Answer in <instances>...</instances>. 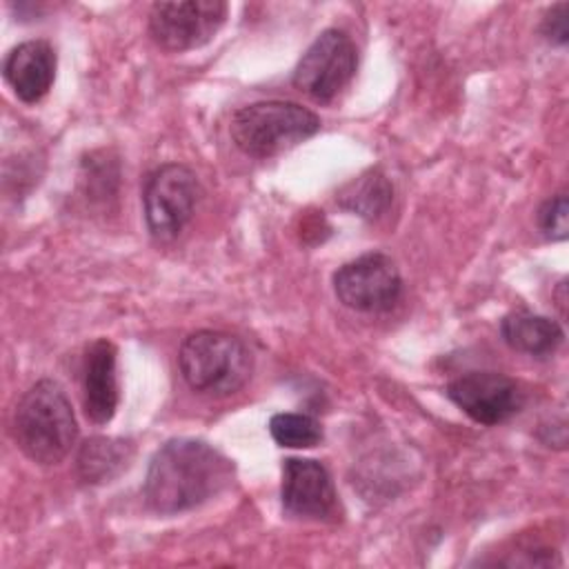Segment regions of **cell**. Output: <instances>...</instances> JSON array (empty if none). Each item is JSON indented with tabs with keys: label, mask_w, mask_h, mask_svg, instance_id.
I'll use <instances>...</instances> for the list:
<instances>
[{
	"label": "cell",
	"mask_w": 569,
	"mask_h": 569,
	"mask_svg": "<svg viewBox=\"0 0 569 569\" xmlns=\"http://www.w3.org/2000/svg\"><path fill=\"white\" fill-rule=\"evenodd\" d=\"M282 507L300 518H325L336 507L329 471L313 458H287L280 485Z\"/></svg>",
	"instance_id": "cell-10"
},
{
	"label": "cell",
	"mask_w": 569,
	"mask_h": 569,
	"mask_svg": "<svg viewBox=\"0 0 569 569\" xmlns=\"http://www.w3.org/2000/svg\"><path fill=\"white\" fill-rule=\"evenodd\" d=\"M13 438L20 451L38 465H58L69 456L78 422L56 380L42 378L22 393L13 411Z\"/></svg>",
	"instance_id": "cell-2"
},
{
	"label": "cell",
	"mask_w": 569,
	"mask_h": 569,
	"mask_svg": "<svg viewBox=\"0 0 569 569\" xmlns=\"http://www.w3.org/2000/svg\"><path fill=\"white\" fill-rule=\"evenodd\" d=\"M358 49L340 29H325L302 53L293 71V87L316 102L336 100L353 80Z\"/></svg>",
	"instance_id": "cell-6"
},
{
	"label": "cell",
	"mask_w": 569,
	"mask_h": 569,
	"mask_svg": "<svg viewBox=\"0 0 569 569\" xmlns=\"http://www.w3.org/2000/svg\"><path fill=\"white\" fill-rule=\"evenodd\" d=\"M198 200L200 182L187 164L167 162L151 171L142 191L149 233L160 242L176 240L193 218Z\"/></svg>",
	"instance_id": "cell-5"
},
{
	"label": "cell",
	"mask_w": 569,
	"mask_h": 569,
	"mask_svg": "<svg viewBox=\"0 0 569 569\" xmlns=\"http://www.w3.org/2000/svg\"><path fill=\"white\" fill-rule=\"evenodd\" d=\"M540 33L545 40L551 44H567L569 40V2H558L547 9L542 22H540Z\"/></svg>",
	"instance_id": "cell-18"
},
{
	"label": "cell",
	"mask_w": 569,
	"mask_h": 569,
	"mask_svg": "<svg viewBox=\"0 0 569 569\" xmlns=\"http://www.w3.org/2000/svg\"><path fill=\"white\" fill-rule=\"evenodd\" d=\"M449 400L478 425H500L525 405L520 385L498 371H469L447 385Z\"/></svg>",
	"instance_id": "cell-9"
},
{
	"label": "cell",
	"mask_w": 569,
	"mask_h": 569,
	"mask_svg": "<svg viewBox=\"0 0 569 569\" xmlns=\"http://www.w3.org/2000/svg\"><path fill=\"white\" fill-rule=\"evenodd\" d=\"M178 365L184 382L207 396H231L240 391L253 371L247 342L227 331L202 329L180 345Z\"/></svg>",
	"instance_id": "cell-3"
},
{
	"label": "cell",
	"mask_w": 569,
	"mask_h": 569,
	"mask_svg": "<svg viewBox=\"0 0 569 569\" xmlns=\"http://www.w3.org/2000/svg\"><path fill=\"white\" fill-rule=\"evenodd\" d=\"M391 198H393L391 182L378 169H369L360 173L338 191V202L345 209L367 220H373L382 211H387Z\"/></svg>",
	"instance_id": "cell-15"
},
{
	"label": "cell",
	"mask_w": 569,
	"mask_h": 569,
	"mask_svg": "<svg viewBox=\"0 0 569 569\" xmlns=\"http://www.w3.org/2000/svg\"><path fill=\"white\" fill-rule=\"evenodd\" d=\"M320 129V118L291 100H260L240 107L229 124L236 147L251 158L278 156Z\"/></svg>",
	"instance_id": "cell-4"
},
{
	"label": "cell",
	"mask_w": 569,
	"mask_h": 569,
	"mask_svg": "<svg viewBox=\"0 0 569 569\" xmlns=\"http://www.w3.org/2000/svg\"><path fill=\"white\" fill-rule=\"evenodd\" d=\"M56 49L47 40H27L4 58V80L13 93L27 102H40L56 80Z\"/></svg>",
	"instance_id": "cell-12"
},
{
	"label": "cell",
	"mask_w": 569,
	"mask_h": 569,
	"mask_svg": "<svg viewBox=\"0 0 569 569\" xmlns=\"http://www.w3.org/2000/svg\"><path fill=\"white\" fill-rule=\"evenodd\" d=\"M538 227L549 240H565L569 233V202L565 193H556L538 209Z\"/></svg>",
	"instance_id": "cell-17"
},
{
	"label": "cell",
	"mask_w": 569,
	"mask_h": 569,
	"mask_svg": "<svg viewBox=\"0 0 569 569\" xmlns=\"http://www.w3.org/2000/svg\"><path fill=\"white\" fill-rule=\"evenodd\" d=\"M269 433L280 447L309 449L322 440V427L307 413H276L269 420Z\"/></svg>",
	"instance_id": "cell-16"
},
{
	"label": "cell",
	"mask_w": 569,
	"mask_h": 569,
	"mask_svg": "<svg viewBox=\"0 0 569 569\" xmlns=\"http://www.w3.org/2000/svg\"><path fill=\"white\" fill-rule=\"evenodd\" d=\"M118 351L107 338L93 340L82 358V405L91 422L104 425L118 409Z\"/></svg>",
	"instance_id": "cell-11"
},
{
	"label": "cell",
	"mask_w": 569,
	"mask_h": 569,
	"mask_svg": "<svg viewBox=\"0 0 569 569\" xmlns=\"http://www.w3.org/2000/svg\"><path fill=\"white\" fill-rule=\"evenodd\" d=\"M233 478V462L204 440L171 438L149 460L144 500L158 513L189 511L218 496Z\"/></svg>",
	"instance_id": "cell-1"
},
{
	"label": "cell",
	"mask_w": 569,
	"mask_h": 569,
	"mask_svg": "<svg viewBox=\"0 0 569 569\" xmlns=\"http://www.w3.org/2000/svg\"><path fill=\"white\" fill-rule=\"evenodd\" d=\"M133 458V445L124 438L93 436L76 453V473L84 485H102L120 476Z\"/></svg>",
	"instance_id": "cell-13"
},
{
	"label": "cell",
	"mask_w": 569,
	"mask_h": 569,
	"mask_svg": "<svg viewBox=\"0 0 569 569\" xmlns=\"http://www.w3.org/2000/svg\"><path fill=\"white\" fill-rule=\"evenodd\" d=\"M222 0L156 2L149 11V33L167 51H189L207 44L227 20Z\"/></svg>",
	"instance_id": "cell-7"
},
{
	"label": "cell",
	"mask_w": 569,
	"mask_h": 569,
	"mask_svg": "<svg viewBox=\"0 0 569 569\" xmlns=\"http://www.w3.org/2000/svg\"><path fill=\"white\" fill-rule=\"evenodd\" d=\"M333 291L338 300L353 311L380 313L398 302L402 278L387 253L371 251L345 262L333 273Z\"/></svg>",
	"instance_id": "cell-8"
},
{
	"label": "cell",
	"mask_w": 569,
	"mask_h": 569,
	"mask_svg": "<svg viewBox=\"0 0 569 569\" xmlns=\"http://www.w3.org/2000/svg\"><path fill=\"white\" fill-rule=\"evenodd\" d=\"M502 340L527 356H549L558 349L565 333L560 325L547 316L529 311H511L500 322Z\"/></svg>",
	"instance_id": "cell-14"
}]
</instances>
